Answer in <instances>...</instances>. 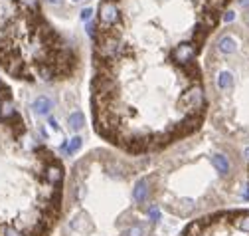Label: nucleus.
Returning <instances> with one entry per match:
<instances>
[{
    "mask_svg": "<svg viewBox=\"0 0 249 236\" xmlns=\"http://www.w3.org/2000/svg\"><path fill=\"white\" fill-rule=\"evenodd\" d=\"M89 115L111 149L131 157L160 153L208 123L204 70L129 46L91 48Z\"/></svg>",
    "mask_w": 249,
    "mask_h": 236,
    "instance_id": "obj_1",
    "label": "nucleus"
},
{
    "mask_svg": "<svg viewBox=\"0 0 249 236\" xmlns=\"http://www.w3.org/2000/svg\"><path fill=\"white\" fill-rule=\"evenodd\" d=\"M162 209L150 185V155L93 147L68 171L59 236H159Z\"/></svg>",
    "mask_w": 249,
    "mask_h": 236,
    "instance_id": "obj_2",
    "label": "nucleus"
},
{
    "mask_svg": "<svg viewBox=\"0 0 249 236\" xmlns=\"http://www.w3.org/2000/svg\"><path fill=\"white\" fill-rule=\"evenodd\" d=\"M66 163L30 127L0 78V236H52L66 193Z\"/></svg>",
    "mask_w": 249,
    "mask_h": 236,
    "instance_id": "obj_3",
    "label": "nucleus"
},
{
    "mask_svg": "<svg viewBox=\"0 0 249 236\" xmlns=\"http://www.w3.org/2000/svg\"><path fill=\"white\" fill-rule=\"evenodd\" d=\"M233 2L237 0H99L87 32L91 46H129L186 70H202V54Z\"/></svg>",
    "mask_w": 249,
    "mask_h": 236,
    "instance_id": "obj_4",
    "label": "nucleus"
},
{
    "mask_svg": "<svg viewBox=\"0 0 249 236\" xmlns=\"http://www.w3.org/2000/svg\"><path fill=\"white\" fill-rule=\"evenodd\" d=\"M247 161L241 147L213 129H202L150 155L152 195L162 213L196 218L247 200Z\"/></svg>",
    "mask_w": 249,
    "mask_h": 236,
    "instance_id": "obj_5",
    "label": "nucleus"
},
{
    "mask_svg": "<svg viewBox=\"0 0 249 236\" xmlns=\"http://www.w3.org/2000/svg\"><path fill=\"white\" fill-rule=\"evenodd\" d=\"M208 125L239 147H249V26L226 22L202 54Z\"/></svg>",
    "mask_w": 249,
    "mask_h": 236,
    "instance_id": "obj_6",
    "label": "nucleus"
},
{
    "mask_svg": "<svg viewBox=\"0 0 249 236\" xmlns=\"http://www.w3.org/2000/svg\"><path fill=\"white\" fill-rule=\"evenodd\" d=\"M176 236H249V209L228 206L190 218Z\"/></svg>",
    "mask_w": 249,
    "mask_h": 236,
    "instance_id": "obj_7",
    "label": "nucleus"
},
{
    "mask_svg": "<svg viewBox=\"0 0 249 236\" xmlns=\"http://www.w3.org/2000/svg\"><path fill=\"white\" fill-rule=\"evenodd\" d=\"M46 12L55 20H73L77 12L87 10L91 0H42Z\"/></svg>",
    "mask_w": 249,
    "mask_h": 236,
    "instance_id": "obj_8",
    "label": "nucleus"
},
{
    "mask_svg": "<svg viewBox=\"0 0 249 236\" xmlns=\"http://www.w3.org/2000/svg\"><path fill=\"white\" fill-rule=\"evenodd\" d=\"M245 175H247V189H249V159H247V171H245Z\"/></svg>",
    "mask_w": 249,
    "mask_h": 236,
    "instance_id": "obj_9",
    "label": "nucleus"
}]
</instances>
